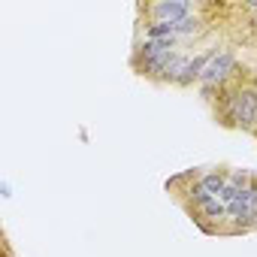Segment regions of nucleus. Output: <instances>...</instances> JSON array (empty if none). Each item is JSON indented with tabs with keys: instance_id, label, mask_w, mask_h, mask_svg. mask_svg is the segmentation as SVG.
<instances>
[{
	"instance_id": "3",
	"label": "nucleus",
	"mask_w": 257,
	"mask_h": 257,
	"mask_svg": "<svg viewBox=\"0 0 257 257\" xmlns=\"http://www.w3.org/2000/svg\"><path fill=\"white\" fill-rule=\"evenodd\" d=\"M236 76V55L230 49H215L212 61L206 64L203 76H200V88L203 94H221Z\"/></svg>"
},
{
	"instance_id": "2",
	"label": "nucleus",
	"mask_w": 257,
	"mask_h": 257,
	"mask_svg": "<svg viewBox=\"0 0 257 257\" xmlns=\"http://www.w3.org/2000/svg\"><path fill=\"white\" fill-rule=\"evenodd\" d=\"M179 55V46H170V43H155V40H143L137 43L134 49V70L149 76V79H158L164 82V73L167 67L173 64V58Z\"/></svg>"
},
{
	"instance_id": "1",
	"label": "nucleus",
	"mask_w": 257,
	"mask_h": 257,
	"mask_svg": "<svg viewBox=\"0 0 257 257\" xmlns=\"http://www.w3.org/2000/svg\"><path fill=\"white\" fill-rule=\"evenodd\" d=\"M221 118L230 127L257 134V85L233 82L221 91Z\"/></svg>"
},
{
	"instance_id": "6",
	"label": "nucleus",
	"mask_w": 257,
	"mask_h": 257,
	"mask_svg": "<svg viewBox=\"0 0 257 257\" xmlns=\"http://www.w3.org/2000/svg\"><path fill=\"white\" fill-rule=\"evenodd\" d=\"M191 212H194V218L200 221V227L209 230V233L224 230V224H227V203H224L221 197L206 200L203 206H197V209H191Z\"/></svg>"
},
{
	"instance_id": "5",
	"label": "nucleus",
	"mask_w": 257,
	"mask_h": 257,
	"mask_svg": "<svg viewBox=\"0 0 257 257\" xmlns=\"http://www.w3.org/2000/svg\"><path fill=\"white\" fill-rule=\"evenodd\" d=\"M143 13H146L149 22L173 25V22H182V19L200 16V13H203V4H191V0H161V4H146Z\"/></svg>"
},
{
	"instance_id": "4",
	"label": "nucleus",
	"mask_w": 257,
	"mask_h": 257,
	"mask_svg": "<svg viewBox=\"0 0 257 257\" xmlns=\"http://www.w3.org/2000/svg\"><path fill=\"white\" fill-rule=\"evenodd\" d=\"M224 182H227V173H221V170H206V173L194 176L191 185L182 191V194H185V206H188V209H197V206H203L206 200L221 197Z\"/></svg>"
}]
</instances>
